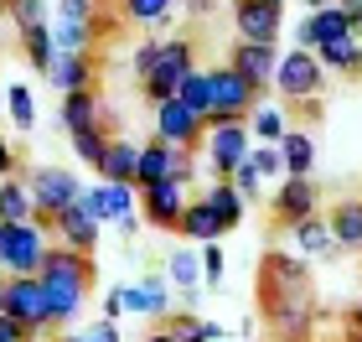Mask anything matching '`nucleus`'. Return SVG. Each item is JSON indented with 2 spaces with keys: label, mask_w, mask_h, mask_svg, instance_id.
I'll use <instances>...</instances> for the list:
<instances>
[{
  "label": "nucleus",
  "mask_w": 362,
  "mask_h": 342,
  "mask_svg": "<svg viewBox=\"0 0 362 342\" xmlns=\"http://www.w3.org/2000/svg\"><path fill=\"white\" fill-rule=\"evenodd\" d=\"M26 176V187H31V198H37V223H47L52 228V218L62 213V207H73L78 198H83V182H78V171H68V166H26L21 171Z\"/></svg>",
  "instance_id": "6"
},
{
  "label": "nucleus",
  "mask_w": 362,
  "mask_h": 342,
  "mask_svg": "<svg viewBox=\"0 0 362 342\" xmlns=\"http://www.w3.org/2000/svg\"><path fill=\"white\" fill-rule=\"evenodd\" d=\"M300 6H310V11H321V6H332V0H300Z\"/></svg>",
  "instance_id": "56"
},
{
  "label": "nucleus",
  "mask_w": 362,
  "mask_h": 342,
  "mask_svg": "<svg viewBox=\"0 0 362 342\" xmlns=\"http://www.w3.org/2000/svg\"><path fill=\"white\" fill-rule=\"evenodd\" d=\"M347 327H362V285H357V306H352V317H347Z\"/></svg>",
  "instance_id": "55"
},
{
  "label": "nucleus",
  "mask_w": 362,
  "mask_h": 342,
  "mask_svg": "<svg viewBox=\"0 0 362 342\" xmlns=\"http://www.w3.org/2000/svg\"><path fill=\"white\" fill-rule=\"evenodd\" d=\"M145 342H176V332L166 327V321H156V327H151V332H145Z\"/></svg>",
  "instance_id": "54"
},
{
  "label": "nucleus",
  "mask_w": 362,
  "mask_h": 342,
  "mask_svg": "<svg viewBox=\"0 0 362 342\" xmlns=\"http://www.w3.org/2000/svg\"><path fill=\"white\" fill-rule=\"evenodd\" d=\"M166 327L176 332V342H218L223 337L218 321H207V317H197V312H171Z\"/></svg>",
  "instance_id": "35"
},
{
  "label": "nucleus",
  "mask_w": 362,
  "mask_h": 342,
  "mask_svg": "<svg viewBox=\"0 0 362 342\" xmlns=\"http://www.w3.org/2000/svg\"><path fill=\"white\" fill-rule=\"evenodd\" d=\"M197 73V42L192 37H166V47H160V62H156V73L140 84V93L151 104H166L181 93V84Z\"/></svg>",
  "instance_id": "7"
},
{
  "label": "nucleus",
  "mask_w": 362,
  "mask_h": 342,
  "mask_svg": "<svg viewBox=\"0 0 362 342\" xmlns=\"http://www.w3.org/2000/svg\"><path fill=\"white\" fill-rule=\"evenodd\" d=\"M98 312H104V321H119V317H124V290H119V285H114V290H104Z\"/></svg>",
  "instance_id": "47"
},
{
  "label": "nucleus",
  "mask_w": 362,
  "mask_h": 342,
  "mask_svg": "<svg viewBox=\"0 0 362 342\" xmlns=\"http://www.w3.org/2000/svg\"><path fill=\"white\" fill-rule=\"evenodd\" d=\"M47 223H0V275H42Z\"/></svg>",
  "instance_id": "8"
},
{
  "label": "nucleus",
  "mask_w": 362,
  "mask_h": 342,
  "mask_svg": "<svg viewBox=\"0 0 362 342\" xmlns=\"http://www.w3.org/2000/svg\"><path fill=\"white\" fill-rule=\"evenodd\" d=\"M135 171H140V145L129 135H114L104 161H98V182H129L135 187Z\"/></svg>",
  "instance_id": "21"
},
{
  "label": "nucleus",
  "mask_w": 362,
  "mask_h": 342,
  "mask_svg": "<svg viewBox=\"0 0 362 342\" xmlns=\"http://www.w3.org/2000/svg\"><path fill=\"white\" fill-rule=\"evenodd\" d=\"M264 6H285V0H264Z\"/></svg>",
  "instance_id": "58"
},
{
  "label": "nucleus",
  "mask_w": 362,
  "mask_h": 342,
  "mask_svg": "<svg viewBox=\"0 0 362 342\" xmlns=\"http://www.w3.org/2000/svg\"><path fill=\"white\" fill-rule=\"evenodd\" d=\"M104 93L98 89H78V93H62V104H57V120H62V130H98L104 125Z\"/></svg>",
  "instance_id": "19"
},
{
  "label": "nucleus",
  "mask_w": 362,
  "mask_h": 342,
  "mask_svg": "<svg viewBox=\"0 0 362 342\" xmlns=\"http://www.w3.org/2000/svg\"><path fill=\"white\" fill-rule=\"evenodd\" d=\"M0 16L21 31H37V26H47V0H0Z\"/></svg>",
  "instance_id": "36"
},
{
  "label": "nucleus",
  "mask_w": 362,
  "mask_h": 342,
  "mask_svg": "<svg viewBox=\"0 0 362 342\" xmlns=\"http://www.w3.org/2000/svg\"><path fill=\"white\" fill-rule=\"evenodd\" d=\"M249 151H254V130H249V120H212L207 125V140H202V156H207V176L212 182H228L243 161H249Z\"/></svg>",
  "instance_id": "2"
},
{
  "label": "nucleus",
  "mask_w": 362,
  "mask_h": 342,
  "mask_svg": "<svg viewBox=\"0 0 362 342\" xmlns=\"http://www.w3.org/2000/svg\"><path fill=\"white\" fill-rule=\"evenodd\" d=\"M21 52H26V62H31V68H37L42 78L52 73V62H57V52H62L57 37H52V21L37 26V31H26V37H21Z\"/></svg>",
  "instance_id": "30"
},
{
  "label": "nucleus",
  "mask_w": 362,
  "mask_h": 342,
  "mask_svg": "<svg viewBox=\"0 0 362 342\" xmlns=\"http://www.w3.org/2000/svg\"><path fill=\"white\" fill-rule=\"evenodd\" d=\"M47 342H93V332H88V327H83V332H73V327H68V332H52Z\"/></svg>",
  "instance_id": "52"
},
{
  "label": "nucleus",
  "mask_w": 362,
  "mask_h": 342,
  "mask_svg": "<svg viewBox=\"0 0 362 342\" xmlns=\"http://www.w3.org/2000/svg\"><path fill=\"white\" fill-rule=\"evenodd\" d=\"M42 285H47V306H52V332H68L98 285V265L93 254H78L68 244H52L42 259Z\"/></svg>",
  "instance_id": "1"
},
{
  "label": "nucleus",
  "mask_w": 362,
  "mask_h": 342,
  "mask_svg": "<svg viewBox=\"0 0 362 342\" xmlns=\"http://www.w3.org/2000/svg\"><path fill=\"white\" fill-rule=\"evenodd\" d=\"M98 11H104L98 0H57V16H73V21H93Z\"/></svg>",
  "instance_id": "46"
},
{
  "label": "nucleus",
  "mask_w": 362,
  "mask_h": 342,
  "mask_svg": "<svg viewBox=\"0 0 362 342\" xmlns=\"http://www.w3.org/2000/svg\"><path fill=\"white\" fill-rule=\"evenodd\" d=\"M47 84L62 89V93H78V89H93V52H57Z\"/></svg>",
  "instance_id": "23"
},
{
  "label": "nucleus",
  "mask_w": 362,
  "mask_h": 342,
  "mask_svg": "<svg viewBox=\"0 0 362 342\" xmlns=\"http://www.w3.org/2000/svg\"><path fill=\"white\" fill-rule=\"evenodd\" d=\"M0 223H37V198H31L21 171L0 182Z\"/></svg>",
  "instance_id": "24"
},
{
  "label": "nucleus",
  "mask_w": 362,
  "mask_h": 342,
  "mask_svg": "<svg viewBox=\"0 0 362 342\" xmlns=\"http://www.w3.org/2000/svg\"><path fill=\"white\" fill-rule=\"evenodd\" d=\"M88 332H93V342H124V337H119V321H104V317L88 321Z\"/></svg>",
  "instance_id": "49"
},
{
  "label": "nucleus",
  "mask_w": 362,
  "mask_h": 342,
  "mask_svg": "<svg viewBox=\"0 0 362 342\" xmlns=\"http://www.w3.org/2000/svg\"><path fill=\"white\" fill-rule=\"evenodd\" d=\"M337 6L347 11V21H352V31H357V26H362V0H337Z\"/></svg>",
  "instance_id": "53"
},
{
  "label": "nucleus",
  "mask_w": 362,
  "mask_h": 342,
  "mask_svg": "<svg viewBox=\"0 0 362 342\" xmlns=\"http://www.w3.org/2000/svg\"><path fill=\"white\" fill-rule=\"evenodd\" d=\"M279 42H238L233 52H228V62L249 78V84L259 89V93H274V73H279Z\"/></svg>",
  "instance_id": "14"
},
{
  "label": "nucleus",
  "mask_w": 362,
  "mask_h": 342,
  "mask_svg": "<svg viewBox=\"0 0 362 342\" xmlns=\"http://www.w3.org/2000/svg\"><path fill=\"white\" fill-rule=\"evenodd\" d=\"M197 151H187V145H171V182H181V187H192L197 182Z\"/></svg>",
  "instance_id": "42"
},
{
  "label": "nucleus",
  "mask_w": 362,
  "mask_h": 342,
  "mask_svg": "<svg viewBox=\"0 0 362 342\" xmlns=\"http://www.w3.org/2000/svg\"><path fill=\"white\" fill-rule=\"evenodd\" d=\"M187 187L181 182H156V187H140V213H145V223L151 228H160V234H176V223H181V213H187Z\"/></svg>",
  "instance_id": "12"
},
{
  "label": "nucleus",
  "mask_w": 362,
  "mask_h": 342,
  "mask_svg": "<svg viewBox=\"0 0 362 342\" xmlns=\"http://www.w3.org/2000/svg\"><path fill=\"white\" fill-rule=\"evenodd\" d=\"M228 182H233V187L243 192V203H259V198H264V176L254 171V161H243V166H238L233 176H228Z\"/></svg>",
  "instance_id": "43"
},
{
  "label": "nucleus",
  "mask_w": 362,
  "mask_h": 342,
  "mask_svg": "<svg viewBox=\"0 0 362 342\" xmlns=\"http://www.w3.org/2000/svg\"><path fill=\"white\" fill-rule=\"evenodd\" d=\"M181 11H187L192 21H202V16H212V11H218V0H181Z\"/></svg>",
  "instance_id": "50"
},
{
  "label": "nucleus",
  "mask_w": 362,
  "mask_h": 342,
  "mask_svg": "<svg viewBox=\"0 0 362 342\" xmlns=\"http://www.w3.org/2000/svg\"><path fill=\"white\" fill-rule=\"evenodd\" d=\"M207 203H212V213L228 223V234H233V228L243 223V213H249V203H243V192L233 182H212L207 187Z\"/></svg>",
  "instance_id": "32"
},
{
  "label": "nucleus",
  "mask_w": 362,
  "mask_h": 342,
  "mask_svg": "<svg viewBox=\"0 0 362 342\" xmlns=\"http://www.w3.org/2000/svg\"><path fill=\"white\" fill-rule=\"evenodd\" d=\"M259 312H264V327L274 342H310V332H316V285L310 290H295V296H269L259 301Z\"/></svg>",
  "instance_id": "3"
},
{
  "label": "nucleus",
  "mask_w": 362,
  "mask_h": 342,
  "mask_svg": "<svg viewBox=\"0 0 362 342\" xmlns=\"http://www.w3.org/2000/svg\"><path fill=\"white\" fill-rule=\"evenodd\" d=\"M326 218H332L337 249H362V198H341Z\"/></svg>",
  "instance_id": "26"
},
{
  "label": "nucleus",
  "mask_w": 362,
  "mask_h": 342,
  "mask_svg": "<svg viewBox=\"0 0 362 342\" xmlns=\"http://www.w3.org/2000/svg\"><path fill=\"white\" fill-rule=\"evenodd\" d=\"M171 176V145L166 140H145L140 145V171H135V187H156V182H166Z\"/></svg>",
  "instance_id": "28"
},
{
  "label": "nucleus",
  "mask_w": 362,
  "mask_h": 342,
  "mask_svg": "<svg viewBox=\"0 0 362 342\" xmlns=\"http://www.w3.org/2000/svg\"><path fill=\"white\" fill-rule=\"evenodd\" d=\"M6 114H11L16 130H31V125H37V99H31L26 84H6Z\"/></svg>",
  "instance_id": "38"
},
{
  "label": "nucleus",
  "mask_w": 362,
  "mask_h": 342,
  "mask_svg": "<svg viewBox=\"0 0 362 342\" xmlns=\"http://www.w3.org/2000/svg\"><path fill=\"white\" fill-rule=\"evenodd\" d=\"M254 171L259 176H285V156H279V145H259V151H249Z\"/></svg>",
  "instance_id": "44"
},
{
  "label": "nucleus",
  "mask_w": 362,
  "mask_h": 342,
  "mask_svg": "<svg viewBox=\"0 0 362 342\" xmlns=\"http://www.w3.org/2000/svg\"><path fill=\"white\" fill-rule=\"evenodd\" d=\"M347 31H352V21H347V11H341L337 0H332V6H321V11H310V42H316V47L347 37Z\"/></svg>",
  "instance_id": "34"
},
{
  "label": "nucleus",
  "mask_w": 362,
  "mask_h": 342,
  "mask_svg": "<svg viewBox=\"0 0 362 342\" xmlns=\"http://www.w3.org/2000/svg\"><path fill=\"white\" fill-rule=\"evenodd\" d=\"M78 203H83L98 223H109V182H93V187H83V198H78Z\"/></svg>",
  "instance_id": "45"
},
{
  "label": "nucleus",
  "mask_w": 362,
  "mask_h": 342,
  "mask_svg": "<svg viewBox=\"0 0 362 342\" xmlns=\"http://www.w3.org/2000/svg\"><path fill=\"white\" fill-rule=\"evenodd\" d=\"M160 47H166V37H151V42H140V47H135L129 68H135V78H140V84H145V78L156 73V62H160Z\"/></svg>",
  "instance_id": "40"
},
{
  "label": "nucleus",
  "mask_w": 362,
  "mask_h": 342,
  "mask_svg": "<svg viewBox=\"0 0 362 342\" xmlns=\"http://www.w3.org/2000/svg\"><path fill=\"white\" fill-rule=\"evenodd\" d=\"M181 0H119V21H135V26H151V31H166L176 21Z\"/></svg>",
  "instance_id": "25"
},
{
  "label": "nucleus",
  "mask_w": 362,
  "mask_h": 342,
  "mask_svg": "<svg viewBox=\"0 0 362 342\" xmlns=\"http://www.w3.org/2000/svg\"><path fill=\"white\" fill-rule=\"evenodd\" d=\"M223 234H228V223L212 213L207 198H192L187 213H181V223H176V239H187V244H218Z\"/></svg>",
  "instance_id": "20"
},
{
  "label": "nucleus",
  "mask_w": 362,
  "mask_h": 342,
  "mask_svg": "<svg viewBox=\"0 0 362 342\" xmlns=\"http://www.w3.org/2000/svg\"><path fill=\"white\" fill-rule=\"evenodd\" d=\"M310 213H321V187L310 182V176H279V187H274V223L290 228V223H300Z\"/></svg>",
  "instance_id": "15"
},
{
  "label": "nucleus",
  "mask_w": 362,
  "mask_h": 342,
  "mask_svg": "<svg viewBox=\"0 0 362 342\" xmlns=\"http://www.w3.org/2000/svg\"><path fill=\"white\" fill-rule=\"evenodd\" d=\"M119 290H124V312L129 317H151V321L171 317V280H166V270H151L145 280L119 285Z\"/></svg>",
  "instance_id": "16"
},
{
  "label": "nucleus",
  "mask_w": 362,
  "mask_h": 342,
  "mask_svg": "<svg viewBox=\"0 0 362 342\" xmlns=\"http://www.w3.org/2000/svg\"><path fill=\"white\" fill-rule=\"evenodd\" d=\"M160 270H166V280L176 290H197V285H202V249H197V254L192 249H171Z\"/></svg>",
  "instance_id": "31"
},
{
  "label": "nucleus",
  "mask_w": 362,
  "mask_h": 342,
  "mask_svg": "<svg viewBox=\"0 0 362 342\" xmlns=\"http://www.w3.org/2000/svg\"><path fill=\"white\" fill-rule=\"evenodd\" d=\"M357 37H362V26H357Z\"/></svg>",
  "instance_id": "59"
},
{
  "label": "nucleus",
  "mask_w": 362,
  "mask_h": 342,
  "mask_svg": "<svg viewBox=\"0 0 362 342\" xmlns=\"http://www.w3.org/2000/svg\"><path fill=\"white\" fill-rule=\"evenodd\" d=\"M279 156H285V176H310L316 171V140H310L300 125H290V135L279 140Z\"/></svg>",
  "instance_id": "27"
},
{
  "label": "nucleus",
  "mask_w": 362,
  "mask_h": 342,
  "mask_svg": "<svg viewBox=\"0 0 362 342\" xmlns=\"http://www.w3.org/2000/svg\"><path fill=\"white\" fill-rule=\"evenodd\" d=\"M347 342H362V327H347Z\"/></svg>",
  "instance_id": "57"
},
{
  "label": "nucleus",
  "mask_w": 362,
  "mask_h": 342,
  "mask_svg": "<svg viewBox=\"0 0 362 342\" xmlns=\"http://www.w3.org/2000/svg\"><path fill=\"white\" fill-rule=\"evenodd\" d=\"M207 78H212V114H207V125L212 120H249L254 104L264 99V93L233 68V62H212Z\"/></svg>",
  "instance_id": "9"
},
{
  "label": "nucleus",
  "mask_w": 362,
  "mask_h": 342,
  "mask_svg": "<svg viewBox=\"0 0 362 342\" xmlns=\"http://www.w3.org/2000/svg\"><path fill=\"white\" fill-rule=\"evenodd\" d=\"M254 280H259V301H269V296H295V290H310V285H316V280H310L305 254H295V249H269V254H259Z\"/></svg>",
  "instance_id": "10"
},
{
  "label": "nucleus",
  "mask_w": 362,
  "mask_h": 342,
  "mask_svg": "<svg viewBox=\"0 0 362 342\" xmlns=\"http://www.w3.org/2000/svg\"><path fill=\"white\" fill-rule=\"evenodd\" d=\"M156 140H166V145H187V151H202V140H207V120L197 109H187L181 99H166V104H156Z\"/></svg>",
  "instance_id": "11"
},
{
  "label": "nucleus",
  "mask_w": 362,
  "mask_h": 342,
  "mask_svg": "<svg viewBox=\"0 0 362 342\" xmlns=\"http://www.w3.org/2000/svg\"><path fill=\"white\" fill-rule=\"evenodd\" d=\"M16 171H21V161H16L11 140H6V130H0V182H6V176H16Z\"/></svg>",
  "instance_id": "48"
},
{
  "label": "nucleus",
  "mask_w": 362,
  "mask_h": 342,
  "mask_svg": "<svg viewBox=\"0 0 362 342\" xmlns=\"http://www.w3.org/2000/svg\"><path fill=\"white\" fill-rule=\"evenodd\" d=\"M202 249V285L218 290L223 285V270H228V259H223V244H197Z\"/></svg>",
  "instance_id": "41"
},
{
  "label": "nucleus",
  "mask_w": 362,
  "mask_h": 342,
  "mask_svg": "<svg viewBox=\"0 0 362 342\" xmlns=\"http://www.w3.org/2000/svg\"><path fill=\"white\" fill-rule=\"evenodd\" d=\"M52 37L62 52H93L98 37H93V21H73V16H52Z\"/></svg>",
  "instance_id": "33"
},
{
  "label": "nucleus",
  "mask_w": 362,
  "mask_h": 342,
  "mask_svg": "<svg viewBox=\"0 0 362 342\" xmlns=\"http://www.w3.org/2000/svg\"><path fill=\"white\" fill-rule=\"evenodd\" d=\"M176 99L187 104V109H197V114L207 120V114H212V78H207V68H197V73L187 78V84H181Z\"/></svg>",
  "instance_id": "39"
},
{
  "label": "nucleus",
  "mask_w": 362,
  "mask_h": 342,
  "mask_svg": "<svg viewBox=\"0 0 362 342\" xmlns=\"http://www.w3.org/2000/svg\"><path fill=\"white\" fill-rule=\"evenodd\" d=\"M316 57H321V68L337 73V78H362V37H357V31L316 47Z\"/></svg>",
  "instance_id": "22"
},
{
  "label": "nucleus",
  "mask_w": 362,
  "mask_h": 342,
  "mask_svg": "<svg viewBox=\"0 0 362 342\" xmlns=\"http://www.w3.org/2000/svg\"><path fill=\"white\" fill-rule=\"evenodd\" d=\"M321 114H326V104H321V99H310V104H295V120H305V125H316Z\"/></svg>",
  "instance_id": "51"
},
{
  "label": "nucleus",
  "mask_w": 362,
  "mask_h": 342,
  "mask_svg": "<svg viewBox=\"0 0 362 342\" xmlns=\"http://www.w3.org/2000/svg\"><path fill=\"white\" fill-rule=\"evenodd\" d=\"M98 234H104V223H98L83 203L62 207V213L52 218V239L68 244V249H78V254H93V249H98Z\"/></svg>",
  "instance_id": "17"
},
{
  "label": "nucleus",
  "mask_w": 362,
  "mask_h": 342,
  "mask_svg": "<svg viewBox=\"0 0 362 342\" xmlns=\"http://www.w3.org/2000/svg\"><path fill=\"white\" fill-rule=\"evenodd\" d=\"M0 312L16 317L31 332H52V306H47L42 275H0Z\"/></svg>",
  "instance_id": "4"
},
{
  "label": "nucleus",
  "mask_w": 362,
  "mask_h": 342,
  "mask_svg": "<svg viewBox=\"0 0 362 342\" xmlns=\"http://www.w3.org/2000/svg\"><path fill=\"white\" fill-rule=\"evenodd\" d=\"M109 130L104 125H98V130H73V135H68V145H73V156L78 161H88V171H98V161H104V151H109Z\"/></svg>",
  "instance_id": "37"
},
{
  "label": "nucleus",
  "mask_w": 362,
  "mask_h": 342,
  "mask_svg": "<svg viewBox=\"0 0 362 342\" xmlns=\"http://www.w3.org/2000/svg\"><path fill=\"white\" fill-rule=\"evenodd\" d=\"M326 73L321 68V57L310 52V47H290L285 57H279V73H274V93L285 104H310V99H321L326 93Z\"/></svg>",
  "instance_id": "5"
},
{
  "label": "nucleus",
  "mask_w": 362,
  "mask_h": 342,
  "mask_svg": "<svg viewBox=\"0 0 362 342\" xmlns=\"http://www.w3.org/2000/svg\"><path fill=\"white\" fill-rule=\"evenodd\" d=\"M285 234L295 244V254H305V259H337V239H332V218H326V213H310L300 223H290Z\"/></svg>",
  "instance_id": "18"
},
{
  "label": "nucleus",
  "mask_w": 362,
  "mask_h": 342,
  "mask_svg": "<svg viewBox=\"0 0 362 342\" xmlns=\"http://www.w3.org/2000/svg\"><path fill=\"white\" fill-rule=\"evenodd\" d=\"M249 130H254L259 145H279V140L290 135V120H285V109H279V104H264V99H259L254 114H249Z\"/></svg>",
  "instance_id": "29"
},
{
  "label": "nucleus",
  "mask_w": 362,
  "mask_h": 342,
  "mask_svg": "<svg viewBox=\"0 0 362 342\" xmlns=\"http://www.w3.org/2000/svg\"><path fill=\"white\" fill-rule=\"evenodd\" d=\"M233 31L238 42H279L285 31V6H264V0H233Z\"/></svg>",
  "instance_id": "13"
}]
</instances>
